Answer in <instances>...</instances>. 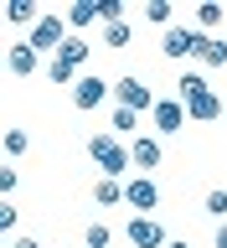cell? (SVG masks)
I'll return each instance as SVG.
<instances>
[{
  "label": "cell",
  "instance_id": "6da1fadb",
  "mask_svg": "<svg viewBox=\"0 0 227 248\" xmlns=\"http://www.w3.org/2000/svg\"><path fill=\"white\" fill-rule=\"evenodd\" d=\"M88 160L104 170L108 181H119L124 170H129V145H119L114 135H93V140H88Z\"/></svg>",
  "mask_w": 227,
  "mask_h": 248
},
{
  "label": "cell",
  "instance_id": "7a4b0ae2",
  "mask_svg": "<svg viewBox=\"0 0 227 248\" xmlns=\"http://www.w3.org/2000/svg\"><path fill=\"white\" fill-rule=\"evenodd\" d=\"M67 42V16H42L36 26H31V36H26V46L42 57V52H52L57 57V46Z\"/></svg>",
  "mask_w": 227,
  "mask_h": 248
},
{
  "label": "cell",
  "instance_id": "3957f363",
  "mask_svg": "<svg viewBox=\"0 0 227 248\" xmlns=\"http://www.w3.org/2000/svg\"><path fill=\"white\" fill-rule=\"evenodd\" d=\"M124 207H135V217H150L155 207H160L155 176H129V181H124Z\"/></svg>",
  "mask_w": 227,
  "mask_h": 248
},
{
  "label": "cell",
  "instance_id": "277c9868",
  "mask_svg": "<svg viewBox=\"0 0 227 248\" xmlns=\"http://www.w3.org/2000/svg\"><path fill=\"white\" fill-rule=\"evenodd\" d=\"M114 98H119V108H129V114H150L155 108V88L145 78H119V83H114Z\"/></svg>",
  "mask_w": 227,
  "mask_h": 248
},
{
  "label": "cell",
  "instance_id": "5b68a950",
  "mask_svg": "<svg viewBox=\"0 0 227 248\" xmlns=\"http://www.w3.org/2000/svg\"><path fill=\"white\" fill-rule=\"evenodd\" d=\"M201 42H207V36H201V31H191V26H166L160 52H166L170 62H191V57L201 52Z\"/></svg>",
  "mask_w": 227,
  "mask_h": 248
},
{
  "label": "cell",
  "instance_id": "8992f818",
  "mask_svg": "<svg viewBox=\"0 0 227 248\" xmlns=\"http://www.w3.org/2000/svg\"><path fill=\"white\" fill-rule=\"evenodd\" d=\"M108 88H114L108 78H93V73H83V78L73 83V108H77V114H93L98 104H108Z\"/></svg>",
  "mask_w": 227,
  "mask_h": 248
},
{
  "label": "cell",
  "instance_id": "52a82bcc",
  "mask_svg": "<svg viewBox=\"0 0 227 248\" xmlns=\"http://www.w3.org/2000/svg\"><path fill=\"white\" fill-rule=\"evenodd\" d=\"M150 124H155V135H181V129H186V108H181V98H155Z\"/></svg>",
  "mask_w": 227,
  "mask_h": 248
},
{
  "label": "cell",
  "instance_id": "ba28073f",
  "mask_svg": "<svg viewBox=\"0 0 227 248\" xmlns=\"http://www.w3.org/2000/svg\"><path fill=\"white\" fill-rule=\"evenodd\" d=\"M124 238H129L135 248H166L170 243L166 228H160L155 217H129V222H124Z\"/></svg>",
  "mask_w": 227,
  "mask_h": 248
},
{
  "label": "cell",
  "instance_id": "9c48e42d",
  "mask_svg": "<svg viewBox=\"0 0 227 248\" xmlns=\"http://www.w3.org/2000/svg\"><path fill=\"white\" fill-rule=\"evenodd\" d=\"M160 160H166V150H160V140H155V135H135V140H129V166H135L139 176H150Z\"/></svg>",
  "mask_w": 227,
  "mask_h": 248
},
{
  "label": "cell",
  "instance_id": "30bf717a",
  "mask_svg": "<svg viewBox=\"0 0 227 248\" xmlns=\"http://www.w3.org/2000/svg\"><path fill=\"white\" fill-rule=\"evenodd\" d=\"M186 119H197V124H212V119H222V98H217L212 88L207 93H191V98H186Z\"/></svg>",
  "mask_w": 227,
  "mask_h": 248
},
{
  "label": "cell",
  "instance_id": "8fae6325",
  "mask_svg": "<svg viewBox=\"0 0 227 248\" xmlns=\"http://www.w3.org/2000/svg\"><path fill=\"white\" fill-rule=\"evenodd\" d=\"M36 62H42V57H36L26 42H11V46H5V67H11L15 78H31V73H36Z\"/></svg>",
  "mask_w": 227,
  "mask_h": 248
},
{
  "label": "cell",
  "instance_id": "7c38bea8",
  "mask_svg": "<svg viewBox=\"0 0 227 248\" xmlns=\"http://www.w3.org/2000/svg\"><path fill=\"white\" fill-rule=\"evenodd\" d=\"M5 21H11V26H36V21H42V5H36V0H11V5H5Z\"/></svg>",
  "mask_w": 227,
  "mask_h": 248
},
{
  "label": "cell",
  "instance_id": "4fadbf2b",
  "mask_svg": "<svg viewBox=\"0 0 227 248\" xmlns=\"http://www.w3.org/2000/svg\"><path fill=\"white\" fill-rule=\"evenodd\" d=\"M88 52H93V46L83 42V36H73V31H67V42L57 46V57L67 62V67H73V73H77V67H83V62H88Z\"/></svg>",
  "mask_w": 227,
  "mask_h": 248
},
{
  "label": "cell",
  "instance_id": "5bb4252c",
  "mask_svg": "<svg viewBox=\"0 0 227 248\" xmlns=\"http://www.w3.org/2000/svg\"><path fill=\"white\" fill-rule=\"evenodd\" d=\"M93 202H98V207H124V186L98 176V181H93Z\"/></svg>",
  "mask_w": 227,
  "mask_h": 248
},
{
  "label": "cell",
  "instance_id": "9a60e30c",
  "mask_svg": "<svg viewBox=\"0 0 227 248\" xmlns=\"http://www.w3.org/2000/svg\"><path fill=\"white\" fill-rule=\"evenodd\" d=\"M93 21H98V11H93L88 0H77V5H67V31H73V36H77V31H88Z\"/></svg>",
  "mask_w": 227,
  "mask_h": 248
},
{
  "label": "cell",
  "instance_id": "2e32d148",
  "mask_svg": "<svg viewBox=\"0 0 227 248\" xmlns=\"http://www.w3.org/2000/svg\"><path fill=\"white\" fill-rule=\"evenodd\" d=\"M197 62H201V67H227V42L207 36V42H201V52H197Z\"/></svg>",
  "mask_w": 227,
  "mask_h": 248
},
{
  "label": "cell",
  "instance_id": "e0dca14e",
  "mask_svg": "<svg viewBox=\"0 0 227 248\" xmlns=\"http://www.w3.org/2000/svg\"><path fill=\"white\" fill-rule=\"evenodd\" d=\"M176 83H181V93H176L181 104H186V98H191V93H207V88H212V78H207V73H191V67H186V73L176 78Z\"/></svg>",
  "mask_w": 227,
  "mask_h": 248
},
{
  "label": "cell",
  "instance_id": "ac0fdd59",
  "mask_svg": "<svg viewBox=\"0 0 227 248\" xmlns=\"http://www.w3.org/2000/svg\"><path fill=\"white\" fill-rule=\"evenodd\" d=\"M83 243L88 248H114V228H108V222H88V228H83Z\"/></svg>",
  "mask_w": 227,
  "mask_h": 248
},
{
  "label": "cell",
  "instance_id": "d6986e66",
  "mask_svg": "<svg viewBox=\"0 0 227 248\" xmlns=\"http://www.w3.org/2000/svg\"><path fill=\"white\" fill-rule=\"evenodd\" d=\"M0 150H5V155H26L31 150V135H26V129H5V135H0Z\"/></svg>",
  "mask_w": 227,
  "mask_h": 248
},
{
  "label": "cell",
  "instance_id": "ffe728a7",
  "mask_svg": "<svg viewBox=\"0 0 227 248\" xmlns=\"http://www.w3.org/2000/svg\"><path fill=\"white\" fill-rule=\"evenodd\" d=\"M170 0H145V21H150V26H170Z\"/></svg>",
  "mask_w": 227,
  "mask_h": 248
},
{
  "label": "cell",
  "instance_id": "44dd1931",
  "mask_svg": "<svg viewBox=\"0 0 227 248\" xmlns=\"http://www.w3.org/2000/svg\"><path fill=\"white\" fill-rule=\"evenodd\" d=\"M114 135H129V140H135L139 135V114H129V108L114 104Z\"/></svg>",
  "mask_w": 227,
  "mask_h": 248
},
{
  "label": "cell",
  "instance_id": "7402d4cb",
  "mask_svg": "<svg viewBox=\"0 0 227 248\" xmlns=\"http://www.w3.org/2000/svg\"><path fill=\"white\" fill-rule=\"evenodd\" d=\"M201 207H207V212H212L217 222H227V186H212V191H207V202H201Z\"/></svg>",
  "mask_w": 227,
  "mask_h": 248
},
{
  "label": "cell",
  "instance_id": "603a6c76",
  "mask_svg": "<svg viewBox=\"0 0 227 248\" xmlns=\"http://www.w3.org/2000/svg\"><path fill=\"white\" fill-rule=\"evenodd\" d=\"M93 11H98V21H104V26H114V21H124V0H98Z\"/></svg>",
  "mask_w": 227,
  "mask_h": 248
},
{
  "label": "cell",
  "instance_id": "cb8c5ba5",
  "mask_svg": "<svg viewBox=\"0 0 227 248\" xmlns=\"http://www.w3.org/2000/svg\"><path fill=\"white\" fill-rule=\"evenodd\" d=\"M217 21H222V5H197V31H201V36H207Z\"/></svg>",
  "mask_w": 227,
  "mask_h": 248
},
{
  "label": "cell",
  "instance_id": "d4e9b609",
  "mask_svg": "<svg viewBox=\"0 0 227 248\" xmlns=\"http://www.w3.org/2000/svg\"><path fill=\"white\" fill-rule=\"evenodd\" d=\"M104 36H108V46H114V52H124V46H129V21H114V26H104Z\"/></svg>",
  "mask_w": 227,
  "mask_h": 248
},
{
  "label": "cell",
  "instance_id": "484cf974",
  "mask_svg": "<svg viewBox=\"0 0 227 248\" xmlns=\"http://www.w3.org/2000/svg\"><path fill=\"white\" fill-rule=\"evenodd\" d=\"M15 186H21V170H15V166H0V202H11Z\"/></svg>",
  "mask_w": 227,
  "mask_h": 248
},
{
  "label": "cell",
  "instance_id": "4316f807",
  "mask_svg": "<svg viewBox=\"0 0 227 248\" xmlns=\"http://www.w3.org/2000/svg\"><path fill=\"white\" fill-rule=\"evenodd\" d=\"M46 78H52V83H77V73H73L62 57H52V62H46Z\"/></svg>",
  "mask_w": 227,
  "mask_h": 248
},
{
  "label": "cell",
  "instance_id": "83f0119b",
  "mask_svg": "<svg viewBox=\"0 0 227 248\" xmlns=\"http://www.w3.org/2000/svg\"><path fill=\"white\" fill-rule=\"evenodd\" d=\"M15 202H0V238H5V232H15Z\"/></svg>",
  "mask_w": 227,
  "mask_h": 248
},
{
  "label": "cell",
  "instance_id": "f1b7e54d",
  "mask_svg": "<svg viewBox=\"0 0 227 248\" xmlns=\"http://www.w3.org/2000/svg\"><path fill=\"white\" fill-rule=\"evenodd\" d=\"M11 248H42V243H36V238H31V232H21V238H15Z\"/></svg>",
  "mask_w": 227,
  "mask_h": 248
},
{
  "label": "cell",
  "instance_id": "f546056e",
  "mask_svg": "<svg viewBox=\"0 0 227 248\" xmlns=\"http://www.w3.org/2000/svg\"><path fill=\"white\" fill-rule=\"evenodd\" d=\"M217 248H227V222H217Z\"/></svg>",
  "mask_w": 227,
  "mask_h": 248
},
{
  "label": "cell",
  "instance_id": "4dcf8cb0",
  "mask_svg": "<svg viewBox=\"0 0 227 248\" xmlns=\"http://www.w3.org/2000/svg\"><path fill=\"white\" fill-rule=\"evenodd\" d=\"M166 248H191V243H181V238H170V243H166Z\"/></svg>",
  "mask_w": 227,
  "mask_h": 248
},
{
  "label": "cell",
  "instance_id": "1f68e13d",
  "mask_svg": "<svg viewBox=\"0 0 227 248\" xmlns=\"http://www.w3.org/2000/svg\"><path fill=\"white\" fill-rule=\"evenodd\" d=\"M222 119H227V98H222Z\"/></svg>",
  "mask_w": 227,
  "mask_h": 248
},
{
  "label": "cell",
  "instance_id": "d6a6232c",
  "mask_svg": "<svg viewBox=\"0 0 227 248\" xmlns=\"http://www.w3.org/2000/svg\"><path fill=\"white\" fill-rule=\"evenodd\" d=\"M0 67H5V52H0Z\"/></svg>",
  "mask_w": 227,
  "mask_h": 248
}]
</instances>
